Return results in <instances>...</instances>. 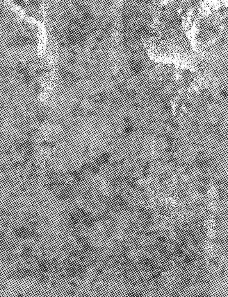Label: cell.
<instances>
[{
	"instance_id": "1",
	"label": "cell",
	"mask_w": 228,
	"mask_h": 297,
	"mask_svg": "<svg viewBox=\"0 0 228 297\" xmlns=\"http://www.w3.org/2000/svg\"><path fill=\"white\" fill-rule=\"evenodd\" d=\"M109 159V155L106 152H103L99 154L96 159V163L99 165H103L106 164Z\"/></svg>"
}]
</instances>
